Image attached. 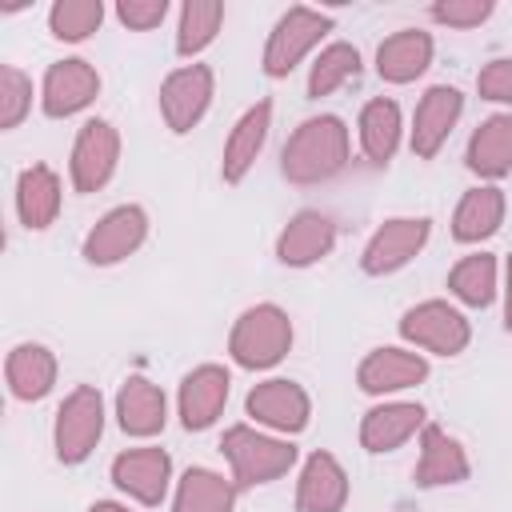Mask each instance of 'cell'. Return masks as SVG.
Wrapping results in <instances>:
<instances>
[{"label": "cell", "instance_id": "obj_32", "mask_svg": "<svg viewBox=\"0 0 512 512\" xmlns=\"http://www.w3.org/2000/svg\"><path fill=\"white\" fill-rule=\"evenodd\" d=\"M360 76V52L344 40L328 44L316 60H312V72H308V96L320 100V96H332L336 88H344L348 80Z\"/></svg>", "mask_w": 512, "mask_h": 512}, {"label": "cell", "instance_id": "obj_7", "mask_svg": "<svg viewBox=\"0 0 512 512\" xmlns=\"http://www.w3.org/2000/svg\"><path fill=\"white\" fill-rule=\"evenodd\" d=\"M116 160H120V132L108 120H84L76 140H72V160H68L72 188L76 192H100L112 180Z\"/></svg>", "mask_w": 512, "mask_h": 512}, {"label": "cell", "instance_id": "obj_19", "mask_svg": "<svg viewBox=\"0 0 512 512\" xmlns=\"http://www.w3.org/2000/svg\"><path fill=\"white\" fill-rule=\"evenodd\" d=\"M348 504V472L332 452H312L296 480L300 512H340Z\"/></svg>", "mask_w": 512, "mask_h": 512}, {"label": "cell", "instance_id": "obj_24", "mask_svg": "<svg viewBox=\"0 0 512 512\" xmlns=\"http://www.w3.org/2000/svg\"><path fill=\"white\" fill-rule=\"evenodd\" d=\"M16 216L28 232H44L60 216V176L48 164H32L16 180Z\"/></svg>", "mask_w": 512, "mask_h": 512}, {"label": "cell", "instance_id": "obj_10", "mask_svg": "<svg viewBox=\"0 0 512 512\" xmlns=\"http://www.w3.org/2000/svg\"><path fill=\"white\" fill-rule=\"evenodd\" d=\"M148 236V212L140 204H120L112 212H104L92 232L84 236V260L88 264H120L128 260Z\"/></svg>", "mask_w": 512, "mask_h": 512}, {"label": "cell", "instance_id": "obj_12", "mask_svg": "<svg viewBox=\"0 0 512 512\" xmlns=\"http://www.w3.org/2000/svg\"><path fill=\"white\" fill-rule=\"evenodd\" d=\"M96 92H100V72L88 60L68 56V60L48 64L44 84H40V108H44V116L64 120V116H76L80 108H88L96 100Z\"/></svg>", "mask_w": 512, "mask_h": 512}, {"label": "cell", "instance_id": "obj_17", "mask_svg": "<svg viewBox=\"0 0 512 512\" xmlns=\"http://www.w3.org/2000/svg\"><path fill=\"white\" fill-rule=\"evenodd\" d=\"M332 248H336V224L324 212L304 208L284 224V232L276 240V260L288 268H308V264L324 260Z\"/></svg>", "mask_w": 512, "mask_h": 512}, {"label": "cell", "instance_id": "obj_23", "mask_svg": "<svg viewBox=\"0 0 512 512\" xmlns=\"http://www.w3.org/2000/svg\"><path fill=\"white\" fill-rule=\"evenodd\" d=\"M432 64V36L420 28H400L376 48V72L388 84H408Z\"/></svg>", "mask_w": 512, "mask_h": 512}, {"label": "cell", "instance_id": "obj_39", "mask_svg": "<svg viewBox=\"0 0 512 512\" xmlns=\"http://www.w3.org/2000/svg\"><path fill=\"white\" fill-rule=\"evenodd\" d=\"M88 512H128V508H124V504H116V500H96Z\"/></svg>", "mask_w": 512, "mask_h": 512}, {"label": "cell", "instance_id": "obj_21", "mask_svg": "<svg viewBox=\"0 0 512 512\" xmlns=\"http://www.w3.org/2000/svg\"><path fill=\"white\" fill-rule=\"evenodd\" d=\"M424 408L408 404V400H392V404H376L364 412L360 420V444L368 452H396L408 436H416L424 428Z\"/></svg>", "mask_w": 512, "mask_h": 512}, {"label": "cell", "instance_id": "obj_25", "mask_svg": "<svg viewBox=\"0 0 512 512\" xmlns=\"http://www.w3.org/2000/svg\"><path fill=\"white\" fill-rule=\"evenodd\" d=\"M4 380L16 400H44L56 384V356L44 344H16L4 360Z\"/></svg>", "mask_w": 512, "mask_h": 512}, {"label": "cell", "instance_id": "obj_3", "mask_svg": "<svg viewBox=\"0 0 512 512\" xmlns=\"http://www.w3.org/2000/svg\"><path fill=\"white\" fill-rule=\"evenodd\" d=\"M220 452L224 460L232 464V480L236 488H256V484H268L276 476H284L292 464H296V448L280 436H268V432H256L252 424H232L220 440Z\"/></svg>", "mask_w": 512, "mask_h": 512}, {"label": "cell", "instance_id": "obj_6", "mask_svg": "<svg viewBox=\"0 0 512 512\" xmlns=\"http://www.w3.org/2000/svg\"><path fill=\"white\" fill-rule=\"evenodd\" d=\"M400 336L436 356H460L472 340L468 320L448 300H424L400 316Z\"/></svg>", "mask_w": 512, "mask_h": 512}, {"label": "cell", "instance_id": "obj_22", "mask_svg": "<svg viewBox=\"0 0 512 512\" xmlns=\"http://www.w3.org/2000/svg\"><path fill=\"white\" fill-rule=\"evenodd\" d=\"M116 420L128 436H156L168 420V400L152 380L128 376L116 392Z\"/></svg>", "mask_w": 512, "mask_h": 512}, {"label": "cell", "instance_id": "obj_26", "mask_svg": "<svg viewBox=\"0 0 512 512\" xmlns=\"http://www.w3.org/2000/svg\"><path fill=\"white\" fill-rule=\"evenodd\" d=\"M464 160L484 180L508 176L512 172V116L508 112H496V116L480 120L476 132H472V140H468Z\"/></svg>", "mask_w": 512, "mask_h": 512}, {"label": "cell", "instance_id": "obj_34", "mask_svg": "<svg viewBox=\"0 0 512 512\" xmlns=\"http://www.w3.org/2000/svg\"><path fill=\"white\" fill-rule=\"evenodd\" d=\"M28 112H32V80L16 64H4L0 68V128L4 132L20 128Z\"/></svg>", "mask_w": 512, "mask_h": 512}, {"label": "cell", "instance_id": "obj_29", "mask_svg": "<svg viewBox=\"0 0 512 512\" xmlns=\"http://www.w3.org/2000/svg\"><path fill=\"white\" fill-rule=\"evenodd\" d=\"M236 492V480H224L212 468H188L176 484L172 512H232Z\"/></svg>", "mask_w": 512, "mask_h": 512}, {"label": "cell", "instance_id": "obj_30", "mask_svg": "<svg viewBox=\"0 0 512 512\" xmlns=\"http://www.w3.org/2000/svg\"><path fill=\"white\" fill-rule=\"evenodd\" d=\"M448 288L460 304L468 308H488L496 296V256L488 252H472L464 256L452 272H448Z\"/></svg>", "mask_w": 512, "mask_h": 512}, {"label": "cell", "instance_id": "obj_13", "mask_svg": "<svg viewBox=\"0 0 512 512\" xmlns=\"http://www.w3.org/2000/svg\"><path fill=\"white\" fill-rule=\"evenodd\" d=\"M460 116H464V96H460V88H452V84H432V88L420 96L416 116H412V152H416L420 160H432V156L444 148V140L452 136V128H456Z\"/></svg>", "mask_w": 512, "mask_h": 512}, {"label": "cell", "instance_id": "obj_14", "mask_svg": "<svg viewBox=\"0 0 512 512\" xmlns=\"http://www.w3.org/2000/svg\"><path fill=\"white\" fill-rule=\"evenodd\" d=\"M228 388H232L228 368H220V364H200V368H192V372L180 380V396H176L180 424H184L188 432L212 428L216 416H220L224 404H228Z\"/></svg>", "mask_w": 512, "mask_h": 512}, {"label": "cell", "instance_id": "obj_1", "mask_svg": "<svg viewBox=\"0 0 512 512\" xmlns=\"http://www.w3.org/2000/svg\"><path fill=\"white\" fill-rule=\"evenodd\" d=\"M348 164V128L340 116H312L304 120L280 152V172L292 184H324L340 176Z\"/></svg>", "mask_w": 512, "mask_h": 512}, {"label": "cell", "instance_id": "obj_35", "mask_svg": "<svg viewBox=\"0 0 512 512\" xmlns=\"http://www.w3.org/2000/svg\"><path fill=\"white\" fill-rule=\"evenodd\" d=\"M492 8H496L492 0H436L428 8V16L436 24H448V28H476L492 16Z\"/></svg>", "mask_w": 512, "mask_h": 512}, {"label": "cell", "instance_id": "obj_27", "mask_svg": "<svg viewBox=\"0 0 512 512\" xmlns=\"http://www.w3.org/2000/svg\"><path fill=\"white\" fill-rule=\"evenodd\" d=\"M504 224V192L496 184L468 188L452 212V236L460 244H480Z\"/></svg>", "mask_w": 512, "mask_h": 512}, {"label": "cell", "instance_id": "obj_2", "mask_svg": "<svg viewBox=\"0 0 512 512\" xmlns=\"http://www.w3.org/2000/svg\"><path fill=\"white\" fill-rule=\"evenodd\" d=\"M292 348V320L284 308L276 304H256V308H244L232 324V336H228V352L240 368H272L288 356Z\"/></svg>", "mask_w": 512, "mask_h": 512}, {"label": "cell", "instance_id": "obj_11", "mask_svg": "<svg viewBox=\"0 0 512 512\" xmlns=\"http://www.w3.org/2000/svg\"><path fill=\"white\" fill-rule=\"evenodd\" d=\"M248 416L272 432H284V436H296L308 428V416H312V400L308 392L296 384V380H284V376H272L264 384H256L244 400Z\"/></svg>", "mask_w": 512, "mask_h": 512}, {"label": "cell", "instance_id": "obj_20", "mask_svg": "<svg viewBox=\"0 0 512 512\" xmlns=\"http://www.w3.org/2000/svg\"><path fill=\"white\" fill-rule=\"evenodd\" d=\"M268 128H272V104L268 100H256L228 132L224 140V156H220V176L224 184H240L248 176V168L256 164L264 140H268Z\"/></svg>", "mask_w": 512, "mask_h": 512}, {"label": "cell", "instance_id": "obj_33", "mask_svg": "<svg viewBox=\"0 0 512 512\" xmlns=\"http://www.w3.org/2000/svg\"><path fill=\"white\" fill-rule=\"evenodd\" d=\"M104 20V4L100 0H56L52 12H48V28L56 40H68V44H80L88 40Z\"/></svg>", "mask_w": 512, "mask_h": 512}, {"label": "cell", "instance_id": "obj_37", "mask_svg": "<svg viewBox=\"0 0 512 512\" xmlns=\"http://www.w3.org/2000/svg\"><path fill=\"white\" fill-rule=\"evenodd\" d=\"M116 16H120L124 28L148 32V28H156V24L168 16V4H164V0H120V4H116Z\"/></svg>", "mask_w": 512, "mask_h": 512}, {"label": "cell", "instance_id": "obj_8", "mask_svg": "<svg viewBox=\"0 0 512 512\" xmlns=\"http://www.w3.org/2000/svg\"><path fill=\"white\" fill-rule=\"evenodd\" d=\"M428 232H432V220L428 216H392L384 220L372 240L364 244L360 252V268L368 276H388V272H400L424 244H428Z\"/></svg>", "mask_w": 512, "mask_h": 512}, {"label": "cell", "instance_id": "obj_15", "mask_svg": "<svg viewBox=\"0 0 512 512\" xmlns=\"http://www.w3.org/2000/svg\"><path fill=\"white\" fill-rule=\"evenodd\" d=\"M172 480V456L164 448H128L112 460V484L136 504H160Z\"/></svg>", "mask_w": 512, "mask_h": 512}, {"label": "cell", "instance_id": "obj_38", "mask_svg": "<svg viewBox=\"0 0 512 512\" xmlns=\"http://www.w3.org/2000/svg\"><path fill=\"white\" fill-rule=\"evenodd\" d=\"M504 328L512 332V256H508V268H504Z\"/></svg>", "mask_w": 512, "mask_h": 512}, {"label": "cell", "instance_id": "obj_16", "mask_svg": "<svg viewBox=\"0 0 512 512\" xmlns=\"http://www.w3.org/2000/svg\"><path fill=\"white\" fill-rule=\"evenodd\" d=\"M428 380V360L408 352V348H372L360 368H356V384L368 396H384V392H404Z\"/></svg>", "mask_w": 512, "mask_h": 512}, {"label": "cell", "instance_id": "obj_9", "mask_svg": "<svg viewBox=\"0 0 512 512\" xmlns=\"http://www.w3.org/2000/svg\"><path fill=\"white\" fill-rule=\"evenodd\" d=\"M208 104H212V68L208 64H184V68L164 76V84H160V112H164V124L176 136L192 132L204 120Z\"/></svg>", "mask_w": 512, "mask_h": 512}, {"label": "cell", "instance_id": "obj_5", "mask_svg": "<svg viewBox=\"0 0 512 512\" xmlns=\"http://www.w3.org/2000/svg\"><path fill=\"white\" fill-rule=\"evenodd\" d=\"M324 32H332V16H328V12H316V8H304V4L288 8V12L276 20V28L268 32L264 60H260L264 72H268L272 80L288 76V72L320 44Z\"/></svg>", "mask_w": 512, "mask_h": 512}, {"label": "cell", "instance_id": "obj_4", "mask_svg": "<svg viewBox=\"0 0 512 512\" xmlns=\"http://www.w3.org/2000/svg\"><path fill=\"white\" fill-rule=\"evenodd\" d=\"M104 432V396L92 384H76L64 404L56 408V428H52V444H56V460L60 464H80L92 456L96 440Z\"/></svg>", "mask_w": 512, "mask_h": 512}, {"label": "cell", "instance_id": "obj_28", "mask_svg": "<svg viewBox=\"0 0 512 512\" xmlns=\"http://www.w3.org/2000/svg\"><path fill=\"white\" fill-rule=\"evenodd\" d=\"M400 104L388 100V96H376L360 108V148L372 164H388L400 148Z\"/></svg>", "mask_w": 512, "mask_h": 512}, {"label": "cell", "instance_id": "obj_18", "mask_svg": "<svg viewBox=\"0 0 512 512\" xmlns=\"http://www.w3.org/2000/svg\"><path fill=\"white\" fill-rule=\"evenodd\" d=\"M468 452L460 448L456 436H448L436 424L420 428V460H416V484L420 488H448L468 480Z\"/></svg>", "mask_w": 512, "mask_h": 512}, {"label": "cell", "instance_id": "obj_36", "mask_svg": "<svg viewBox=\"0 0 512 512\" xmlns=\"http://www.w3.org/2000/svg\"><path fill=\"white\" fill-rule=\"evenodd\" d=\"M476 92H480V100L512 104V56H500V60L484 64L480 76H476Z\"/></svg>", "mask_w": 512, "mask_h": 512}, {"label": "cell", "instance_id": "obj_31", "mask_svg": "<svg viewBox=\"0 0 512 512\" xmlns=\"http://www.w3.org/2000/svg\"><path fill=\"white\" fill-rule=\"evenodd\" d=\"M220 24H224V4L220 0H188L180 8V24H176V52L180 56L204 52L216 40Z\"/></svg>", "mask_w": 512, "mask_h": 512}]
</instances>
